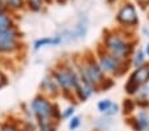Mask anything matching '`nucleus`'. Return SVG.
Segmentation results:
<instances>
[{
  "label": "nucleus",
  "instance_id": "nucleus-1",
  "mask_svg": "<svg viewBox=\"0 0 149 131\" xmlns=\"http://www.w3.org/2000/svg\"><path fill=\"white\" fill-rule=\"evenodd\" d=\"M106 46H107L110 54H112L118 58L130 56L131 50H132V46L119 34H110V36L106 37Z\"/></svg>",
  "mask_w": 149,
  "mask_h": 131
},
{
  "label": "nucleus",
  "instance_id": "nucleus-2",
  "mask_svg": "<svg viewBox=\"0 0 149 131\" xmlns=\"http://www.w3.org/2000/svg\"><path fill=\"white\" fill-rule=\"evenodd\" d=\"M116 21L124 27H135L139 23L136 7L131 1H125L124 4H121L116 13Z\"/></svg>",
  "mask_w": 149,
  "mask_h": 131
},
{
  "label": "nucleus",
  "instance_id": "nucleus-3",
  "mask_svg": "<svg viewBox=\"0 0 149 131\" xmlns=\"http://www.w3.org/2000/svg\"><path fill=\"white\" fill-rule=\"evenodd\" d=\"M17 32L13 27L0 32V52H11L16 48Z\"/></svg>",
  "mask_w": 149,
  "mask_h": 131
},
{
  "label": "nucleus",
  "instance_id": "nucleus-4",
  "mask_svg": "<svg viewBox=\"0 0 149 131\" xmlns=\"http://www.w3.org/2000/svg\"><path fill=\"white\" fill-rule=\"evenodd\" d=\"M149 80V68L148 66H141L133 73L132 78L128 83H127V90L128 93H135L137 88L143 83H145Z\"/></svg>",
  "mask_w": 149,
  "mask_h": 131
},
{
  "label": "nucleus",
  "instance_id": "nucleus-5",
  "mask_svg": "<svg viewBox=\"0 0 149 131\" xmlns=\"http://www.w3.org/2000/svg\"><path fill=\"white\" fill-rule=\"evenodd\" d=\"M32 107H33L34 114L38 117L40 122H44V120H48L49 117L52 114V106L44 98H36V99L32 102Z\"/></svg>",
  "mask_w": 149,
  "mask_h": 131
},
{
  "label": "nucleus",
  "instance_id": "nucleus-6",
  "mask_svg": "<svg viewBox=\"0 0 149 131\" xmlns=\"http://www.w3.org/2000/svg\"><path fill=\"white\" fill-rule=\"evenodd\" d=\"M57 81L58 83L65 89V90H71V89H77L78 86V78L77 76L73 73L71 70H68V69H63V70H59L57 73Z\"/></svg>",
  "mask_w": 149,
  "mask_h": 131
},
{
  "label": "nucleus",
  "instance_id": "nucleus-7",
  "mask_svg": "<svg viewBox=\"0 0 149 131\" xmlns=\"http://www.w3.org/2000/svg\"><path fill=\"white\" fill-rule=\"evenodd\" d=\"M102 70L96 64L90 62L86 68H84V81L90 85H96V83L102 82Z\"/></svg>",
  "mask_w": 149,
  "mask_h": 131
},
{
  "label": "nucleus",
  "instance_id": "nucleus-8",
  "mask_svg": "<svg viewBox=\"0 0 149 131\" xmlns=\"http://www.w3.org/2000/svg\"><path fill=\"white\" fill-rule=\"evenodd\" d=\"M100 68L108 73H116L118 69L120 68V60L112 54H102Z\"/></svg>",
  "mask_w": 149,
  "mask_h": 131
},
{
  "label": "nucleus",
  "instance_id": "nucleus-9",
  "mask_svg": "<svg viewBox=\"0 0 149 131\" xmlns=\"http://www.w3.org/2000/svg\"><path fill=\"white\" fill-rule=\"evenodd\" d=\"M62 43L61 37L56 36V37H45V39H41V40H37L36 44H34V49H40L42 46L46 45H57V44Z\"/></svg>",
  "mask_w": 149,
  "mask_h": 131
},
{
  "label": "nucleus",
  "instance_id": "nucleus-10",
  "mask_svg": "<svg viewBox=\"0 0 149 131\" xmlns=\"http://www.w3.org/2000/svg\"><path fill=\"white\" fill-rule=\"evenodd\" d=\"M11 27H13V25H12L11 17H9L6 12H3L1 9H0V32L6 31V29L11 28Z\"/></svg>",
  "mask_w": 149,
  "mask_h": 131
},
{
  "label": "nucleus",
  "instance_id": "nucleus-11",
  "mask_svg": "<svg viewBox=\"0 0 149 131\" xmlns=\"http://www.w3.org/2000/svg\"><path fill=\"white\" fill-rule=\"evenodd\" d=\"M139 127L141 128V130H145L146 127L149 126V118L148 115L145 114V113H141L140 115H139Z\"/></svg>",
  "mask_w": 149,
  "mask_h": 131
},
{
  "label": "nucleus",
  "instance_id": "nucleus-12",
  "mask_svg": "<svg viewBox=\"0 0 149 131\" xmlns=\"http://www.w3.org/2000/svg\"><path fill=\"white\" fill-rule=\"evenodd\" d=\"M24 4V0H7V6L12 8H21Z\"/></svg>",
  "mask_w": 149,
  "mask_h": 131
},
{
  "label": "nucleus",
  "instance_id": "nucleus-13",
  "mask_svg": "<svg viewBox=\"0 0 149 131\" xmlns=\"http://www.w3.org/2000/svg\"><path fill=\"white\" fill-rule=\"evenodd\" d=\"M111 105H112V103H111L110 101H103V102L99 103V109H100L102 111H104V113H107V111L110 110Z\"/></svg>",
  "mask_w": 149,
  "mask_h": 131
},
{
  "label": "nucleus",
  "instance_id": "nucleus-14",
  "mask_svg": "<svg viewBox=\"0 0 149 131\" xmlns=\"http://www.w3.org/2000/svg\"><path fill=\"white\" fill-rule=\"evenodd\" d=\"M136 57H137V58H135V65L139 66V65H140V64L144 61V54H143V52H139Z\"/></svg>",
  "mask_w": 149,
  "mask_h": 131
},
{
  "label": "nucleus",
  "instance_id": "nucleus-15",
  "mask_svg": "<svg viewBox=\"0 0 149 131\" xmlns=\"http://www.w3.org/2000/svg\"><path fill=\"white\" fill-rule=\"evenodd\" d=\"M78 126H79V118H74V119H71V122H70L71 128H75V127H78Z\"/></svg>",
  "mask_w": 149,
  "mask_h": 131
},
{
  "label": "nucleus",
  "instance_id": "nucleus-16",
  "mask_svg": "<svg viewBox=\"0 0 149 131\" xmlns=\"http://www.w3.org/2000/svg\"><path fill=\"white\" fill-rule=\"evenodd\" d=\"M143 8H148L149 7V0H136Z\"/></svg>",
  "mask_w": 149,
  "mask_h": 131
},
{
  "label": "nucleus",
  "instance_id": "nucleus-17",
  "mask_svg": "<svg viewBox=\"0 0 149 131\" xmlns=\"http://www.w3.org/2000/svg\"><path fill=\"white\" fill-rule=\"evenodd\" d=\"M3 131H17V130H16V128H13V127H9V126H7V127L3 128Z\"/></svg>",
  "mask_w": 149,
  "mask_h": 131
},
{
  "label": "nucleus",
  "instance_id": "nucleus-18",
  "mask_svg": "<svg viewBox=\"0 0 149 131\" xmlns=\"http://www.w3.org/2000/svg\"><path fill=\"white\" fill-rule=\"evenodd\" d=\"M4 85V77L1 76V73H0V88Z\"/></svg>",
  "mask_w": 149,
  "mask_h": 131
},
{
  "label": "nucleus",
  "instance_id": "nucleus-19",
  "mask_svg": "<svg viewBox=\"0 0 149 131\" xmlns=\"http://www.w3.org/2000/svg\"><path fill=\"white\" fill-rule=\"evenodd\" d=\"M7 4V0H0V6L3 7V6H6Z\"/></svg>",
  "mask_w": 149,
  "mask_h": 131
},
{
  "label": "nucleus",
  "instance_id": "nucleus-20",
  "mask_svg": "<svg viewBox=\"0 0 149 131\" xmlns=\"http://www.w3.org/2000/svg\"><path fill=\"white\" fill-rule=\"evenodd\" d=\"M108 3H115V1H118V0H107Z\"/></svg>",
  "mask_w": 149,
  "mask_h": 131
},
{
  "label": "nucleus",
  "instance_id": "nucleus-21",
  "mask_svg": "<svg viewBox=\"0 0 149 131\" xmlns=\"http://www.w3.org/2000/svg\"><path fill=\"white\" fill-rule=\"evenodd\" d=\"M148 54H149V45H148Z\"/></svg>",
  "mask_w": 149,
  "mask_h": 131
}]
</instances>
